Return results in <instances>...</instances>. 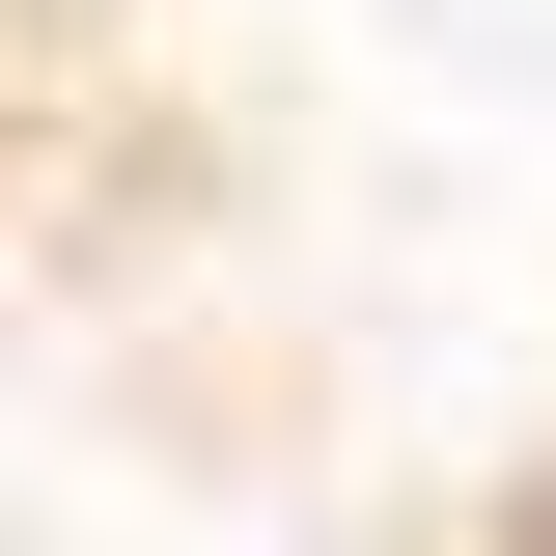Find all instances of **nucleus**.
Here are the masks:
<instances>
[{
    "label": "nucleus",
    "instance_id": "obj_1",
    "mask_svg": "<svg viewBox=\"0 0 556 556\" xmlns=\"http://www.w3.org/2000/svg\"><path fill=\"white\" fill-rule=\"evenodd\" d=\"M473 556H556V445H501V501H473Z\"/></svg>",
    "mask_w": 556,
    "mask_h": 556
}]
</instances>
